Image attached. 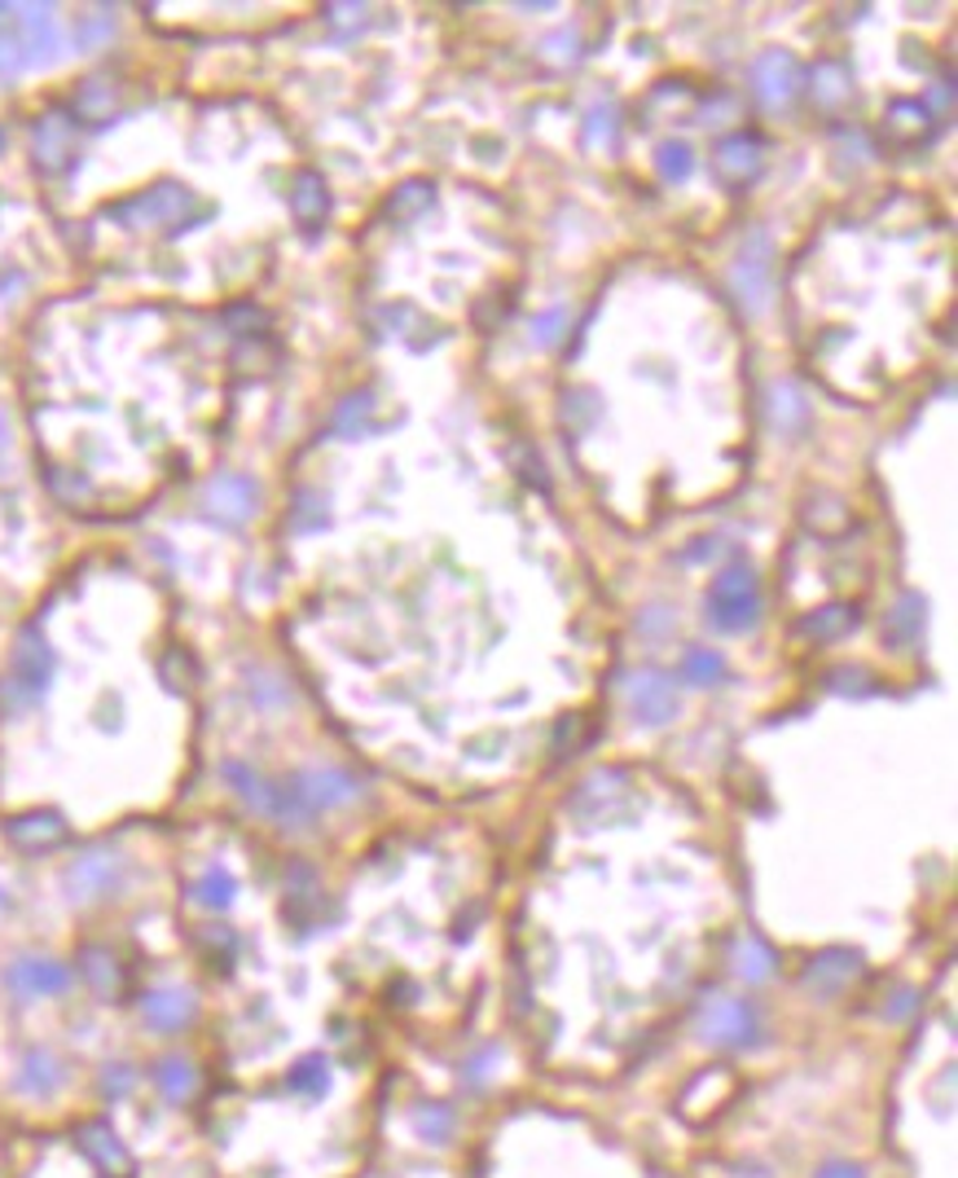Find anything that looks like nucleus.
Instances as JSON below:
<instances>
[{
	"label": "nucleus",
	"mask_w": 958,
	"mask_h": 1178,
	"mask_svg": "<svg viewBox=\"0 0 958 1178\" xmlns=\"http://www.w3.org/2000/svg\"><path fill=\"white\" fill-rule=\"evenodd\" d=\"M709 616L721 633H747L761 616V593H756V577L752 568L734 563L717 577V586L709 589Z\"/></svg>",
	"instance_id": "f257e3e1"
},
{
	"label": "nucleus",
	"mask_w": 958,
	"mask_h": 1178,
	"mask_svg": "<svg viewBox=\"0 0 958 1178\" xmlns=\"http://www.w3.org/2000/svg\"><path fill=\"white\" fill-rule=\"evenodd\" d=\"M700 1038L721 1052H747L761 1043V1016L743 998H713L700 1016Z\"/></svg>",
	"instance_id": "f03ea898"
},
{
	"label": "nucleus",
	"mask_w": 958,
	"mask_h": 1178,
	"mask_svg": "<svg viewBox=\"0 0 958 1178\" xmlns=\"http://www.w3.org/2000/svg\"><path fill=\"white\" fill-rule=\"evenodd\" d=\"M120 880H123V857L115 853V849H84L75 862H71V871H67V893L75 897V902H98V897H106V893H115L120 888Z\"/></svg>",
	"instance_id": "7ed1b4c3"
},
{
	"label": "nucleus",
	"mask_w": 958,
	"mask_h": 1178,
	"mask_svg": "<svg viewBox=\"0 0 958 1178\" xmlns=\"http://www.w3.org/2000/svg\"><path fill=\"white\" fill-rule=\"evenodd\" d=\"M49 678H53V651H49V642H44L35 629H27V633L18 638V647H13V678H9L4 687L22 691V700L35 704L40 691L49 687Z\"/></svg>",
	"instance_id": "20e7f679"
},
{
	"label": "nucleus",
	"mask_w": 958,
	"mask_h": 1178,
	"mask_svg": "<svg viewBox=\"0 0 958 1178\" xmlns=\"http://www.w3.org/2000/svg\"><path fill=\"white\" fill-rule=\"evenodd\" d=\"M291 788L299 792V801H304L313 814H322V810H344V805H353V801L360 796V783L348 774V770H304V774L291 779Z\"/></svg>",
	"instance_id": "39448f33"
},
{
	"label": "nucleus",
	"mask_w": 958,
	"mask_h": 1178,
	"mask_svg": "<svg viewBox=\"0 0 958 1178\" xmlns=\"http://www.w3.org/2000/svg\"><path fill=\"white\" fill-rule=\"evenodd\" d=\"M4 985L18 994V998H49V994H62L71 985V972L58 963V958H44V954H22L9 963L4 972Z\"/></svg>",
	"instance_id": "423d86ee"
},
{
	"label": "nucleus",
	"mask_w": 958,
	"mask_h": 1178,
	"mask_svg": "<svg viewBox=\"0 0 958 1178\" xmlns=\"http://www.w3.org/2000/svg\"><path fill=\"white\" fill-rule=\"evenodd\" d=\"M770 255H774V246H770V237L765 234H756V237H747V246H743V255L734 260V291H738V299L752 308V313H761L765 304H770Z\"/></svg>",
	"instance_id": "0eeeda50"
},
{
	"label": "nucleus",
	"mask_w": 958,
	"mask_h": 1178,
	"mask_svg": "<svg viewBox=\"0 0 958 1178\" xmlns=\"http://www.w3.org/2000/svg\"><path fill=\"white\" fill-rule=\"evenodd\" d=\"M752 89H756V98H761L765 106H783V102L801 89V62H796L792 53H783V49L756 58V67H752Z\"/></svg>",
	"instance_id": "6e6552de"
},
{
	"label": "nucleus",
	"mask_w": 958,
	"mask_h": 1178,
	"mask_svg": "<svg viewBox=\"0 0 958 1178\" xmlns=\"http://www.w3.org/2000/svg\"><path fill=\"white\" fill-rule=\"evenodd\" d=\"M4 835H9V844L22 849V853H49V849H58V844L67 840V823H62V814H53V810H31V814L9 819V823H4Z\"/></svg>",
	"instance_id": "1a4fd4ad"
},
{
	"label": "nucleus",
	"mask_w": 958,
	"mask_h": 1178,
	"mask_svg": "<svg viewBox=\"0 0 958 1178\" xmlns=\"http://www.w3.org/2000/svg\"><path fill=\"white\" fill-rule=\"evenodd\" d=\"M677 708H682L677 691L664 678H655V673L638 678L633 691H629V712H633L638 725H669L677 717Z\"/></svg>",
	"instance_id": "9d476101"
},
{
	"label": "nucleus",
	"mask_w": 958,
	"mask_h": 1178,
	"mask_svg": "<svg viewBox=\"0 0 958 1178\" xmlns=\"http://www.w3.org/2000/svg\"><path fill=\"white\" fill-rule=\"evenodd\" d=\"M71 141H75V128H71V115L53 111L35 123L31 132V150H35V163L44 172H67L71 167Z\"/></svg>",
	"instance_id": "9b49d317"
},
{
	"label": "nucleus",
	"mask_w": 958,
	"mask_h": 1178,
	"mask_svg": "<svg viewBox=\"0 0 958 1178\" xmlns=\"http://www.w3.org/2000/svg\"><path fill=\"white\" fill-rule=\"evenodd\" d=\"M259 506V488L246 475H225L207 488V515H216L221 524H246Z\"/></svg>",
	"instance_id": "f8f14e48"
},
{
	"label": "nucleus",
	"mask_w": 958,
	"mask_h": 1178,
	"mask_svg": "<svg viewBox=\"0 0 958 1178\" xmlns=\"http://www.w3.org/2000/svg\"><path fill=\"white\" fill-rule=\"evenodd\" d=\"M862 972V954L857 949H823V954H814L809 958V967H805V985L818 994V998H832V994H839L853 976Z\"/></svg>",
	"instance_id": "ddd939ff"
},
{
	"label": "nucleus",
	"mask_w": 958,
	"mask_h": 1178,
	"mask_svg": "<svg viewBox=\"0 0 958 1178\" xmlns=\"http://www.w3.org/2000/svg\"><path fill=\"white\" fill-rule=\"evenodd\" d=\"M80 1148H84V1157H89L106 1178L132 1175V1157H128V1148L120 1144V1135H115L106 1121H89V1126H80Z\"/></svg>",
	"instance_id": "4468645a"
},
{
	"label": "nucleus",
	"mask_w": 958,
	"mask_h": 1178,
	"mask_svg": "<svg viewBox=\"0 0 958 1178\" xmlns=\"http://www.w3.org/2000/svg\"><path fill=\"white\" fill-rule=\"evenodd\" d=\"M194 994L185 989H154L145 1003H141V1020L154 1029V1034H181L190 1020H194Z\"/></svg>",
	"instance_id": "2eb2a0df"
},
{
	"label": "nucleus",
	"mask_w": 958,
	"mask_h": 1178,
	"mask_svg": "<svg viewBox=\"0 0 958 1178\" xmlns=\"http://www.w3.org/2000/svg\"><path fill=\"white\" fill-rule=\"evenodd\" d=\"M761 172V145L747 132H734L717 145V176L725 185H747Z\"/></svg>",
	"instance_id": "dca6fc26"
},
{
	"label": "nucleus",
	"mask_w": 958,
	"mask_h": 1178,
	"mask_svg": "<svg viewBox=\"0 0 958 1178\" xmlns=\"http://www.w3.org/2000/svg\"><path fill=\"white\" fill-rule=\"evenodd\" d=\"M13 1086H18L27 1099H49V1095L62 1086V1064H58V1056H53V1052L35 1047V1052H27V1056H22Z\"/></svg>",
	"instance_id": "f3484780"
},
{
	"label": "nucleus",
	"mask_w": 958,
	"mask_h": 1178,
	"mask_svg": "<svg viewBox=\"0 0 958 1178\" xmlns=\"http://www.w3.org/2000/svg\"><path fill=\"white\" fill-rule=\"evenodd\" d=\"M190 207V194L181 190V185H172V181H163V185H154L150 194H141L136 203H128V207H115V216H123V221H172L176 212H185Z\"/></svg>",
	"instance_id": "a211bd4d"
},
{
	"label": "nucleus",
	"mask_w": 958,
	"mask_h": 1178,
	"mask_svg": "<svg viewBox=\"0 0 958 1178\" xmlns=\"http://www.w3.org/2000/svg\"><path fill=\"white\" fill-rule=\"evenodd\" d=\"M22 44H18V53L27 58V62H53L58 58V31H53V9L49 4H35V9H22Z\"/></svg>",
	"instance_id": "6ab92c4d"
},
{
	"label": "nucleus",
	"mask_w": 958,
	"mask_h": 1178,
	"mask_svg": "<svg viewBox=\"0 0 958 1178\" xmlns=\"http://www.w3.org/2000/svg\"><path fill=\"white\" fill-rule=\"evenodd\" d=\"M291 212H295V221L308 225V230H317V225L326 221V212H330V190H326V181H322L317 172H299V176H295Z\"/></svg>",
	"instance_id": "aec40b11"
},
{
	"label": "nucleus",
	"mask_w": 958,
	"mask_h": 1178,
	"mask_svg": "<svg viewBox=\"0 0 958 1178\" xmlns=\"http://www.w3.org/2000/svg\"><path fill=\"white\" fill-rule=\"evenodd\" d=\"M221 779L238 792L242 801L255 810V814H268L273 819V805H277V783H268V779H259L255 770H246L242 761H230L225 770H221Z\"/></svg>",
	"instance_id": "412c9836"
},
{
	"label": "nucleus",
	"mask_w": 958,
	"mask_h": 1178,
	"mask_svg": "<svg viewBox=\"0 0 958 1178\" xmlns=\"http://www.w3.org/2000/svg\"><path fill=\"white\" fill-rule=\"evenodd\" d=\"M615 792H624V774H594L581 792H577V801H572V814L577 819H585V823H594V819H602V810L611 805V801H620Z\"/></svg>",
	"instance_id": "4be33fe9"
},
{
	"label": "nucleus",
	"mask_w": 958,
	"mask_h": 1178,
	"mask_svg": "<svg viewBox=\"0 0 958 1178\" xmlns=\"http://www.w3.org/2000/svg\"><path fill=\"white\" fill-rule=\"evenodd\" d=\"M770 418L787 436H796L809 423V405H805V396H801L796 383H774V392H770Z\"/></svg>",
	"instance_id": "5701e85b"
},
{
	"label": "nucleus",
	"mask_w": 958,
	"mask_h": 1178,
	"mask_svg": "<svg viewBox=\"0 0 958 1178\" xmlns=\"http://www.w3.org/2000/svg\"><path fill=\"white\" fill-rule=\"evenodd\" d=\"M154 1086L163 1090V1099H172V1104H185V1099L198 1090V1073H194V1064H190V1060H181V1056H167V1060L154 1064Z\"/></svg>",
	"instance_id": "b1692460"
},
{
	"label": "nucleus",
	"mask_w": 958,
	"mask_h": 1178,
	"mask_svg": "<svg viewBox=\"0 0 958 1178\" xmlns=\"http://www.w3.org/2000/svg\"><path fill=\"white\" fill-rule=\"evenodd\" d=\"M924 620H928V602H924L919 593H906V598L888 611V633H884V638H888L893 647H906V642L919 638Z\"/></svg>",
	"instance_id": "393cba45"
},
{
	"label": "nucleus",
	"mask_w": 958,
	"mask_h": 1178,
	"mask_svg": "<svg viewBox=\"0 0 958 1178\" xmlns=\"http://www.w3.org/2000/svg\"><path fill=\"white\" fill-rule=\"evenodd\" d=\"M80 972L98 994H115L120 989V958L106 945H84L80 949Z\"/></svg>",
	"instance_id": "a878e982"
},
{
	"label": "nucleus",
	"mask_w": 958,
	"mask_h": 1178,
	"mask_svg": "<svg viewBox=\"0 0 958 1178\" xmlns=\"http://www.w3.org/2000/svg\"><path fill=\"white\" fill-rule=\"evenodd\" d=\"M853 624H857V607H853V602H832V607L809 611L801 629H805L809 638H818V642H832V638H844Z\"/></svg>",
	"instance_id": "bb28decb"
},
{
	"label": "nucleus",
	"mask_w": 958,
	"mask_h": 1178,
	"mask_svg": "<svg viewBox=\"0 0 958 1178\" xmlns=\"http://www.w3.org/2000/svg\"><path fill=\"white\" fill-rule=\"evenodd\" d=\"M234 897H238V880H234L225 866H212V871H203V875H198V884H194V902H198L203 911H230V906H234Z\"/></svg>",
	"instance_id": "cd10ccee"
},
{
	"label": "nucleus",
	"mask_w": 958,
	"mask_h": 1178,
	"mask_svg": "<svg viewBox=\"0 0 958 1178\" xmlns=\"http://www.w3.org/2000/svg\"><path fill=\"white\" fill-rule=\"evenodd\" d=\"M115 106H120V93H115L111 80H89V84H80L75 115L84 119V123H106V119L115 115Z\"/></svg>",
	"instance_id": "c85d7f7f"
},
{
	"label": "nucleus",
	"mask_w": 958,
	"mask_h": 1178,
	"mask_svg": "<svg viewBox=\"0 0 958 1178\" xmlns=\"http://www.w3.org/2000/svg\"><path fill=\"white\" fill-rule=\"evenodd\" d=\"M730 963H734V972H738L743 981H752V985H761V981L774 976V954H770V945L756 942V937H743V942L734 945Z\"/></svg>",
	"instance_id": "c756f323"
},
{
	"label": "nucleus",
	"mask_w": 958,
	"mask_h": 1178,
	"mask_svg": "<svg viewBox=\"0 0 958 1178\" xmlns=\"http://www.w3.org/2000/svg\"><path fill=\"white\" fill-rule=\"evenodd\" d=\"M431 199H436V185L431 181H405L396 194H391V203H387V216L391 221H414L418 212H427L431 207Z\"/></svg>",
	"instance_id": "7c9ffc66"
},
{
	"label": "nucleus",
	"mask_w": 958,
	"mask_h": 1178,
	"mask_svg": "<svg viewBox=\"0 0 958 1178\" xmlns=\"http://www.w3.org/2000/svg\"><path fill=\"white\" fill-rule=\"evenodd\" d=\"M814 89H818V93H814L818 106H823V111H836V106H844L853 80H848V71H844L839 62H818V67H814Z\"/></svg>",
	"instance_id": "2f4dec72"
},
{
	"label": "nucleus",
	"mask_w": 958,
	"mask_h": 1178,
	"mask_svg": "<svg viewBox=\"0 0 958 1178\" xmlns=\"http://www.w3.org/2000/svg\"><path fill=\"white\" fill-rule=\"evenodd\" d=\"M888 128H893L901 141H919L924 128H932V106H919V102H893V106H888Z\"/></svg>",
	"instance_id": "473e14b6"
},
{
	"label": "nucleus",
	"mask_w": 958,
	"mask_h": 1178,
	"mask_svg": "<svg viewBox=\"0 0 958 1178\" xmlns=\"http://www.w3.org/2000/svg\"><path fill=\"white\" fill-rule=\"evenodd\" d=\"M721 678H725V660H721L717 651H691L686 660H682V682L686 687H717Z\"/></svg>",
	"instance_id": "72a5a7b5"
},
{
	"label": "nucleus",
	"mask_w": 958,
	"mask_h": 1178,
	"mask_svg": "<svg viewBox=\"0 0 958 1178\" xmlns=\"http://www.w3.org/2000/svg\"><path fill=\"white\" fill-rule=\"evenodd\" d=\"M369 405H374V396H369V392H353V396H344V400H339V409H335V418H330V431H335V436H357L360 427H365V418H369Z\"/></svg>",
	"instance_id": "f704fd0d"
},
{
	"label": "nucleus",
	"mask_w": 958,
	"mask_h": 1178,
	"mask_svg": "<svg viewBox=\"0 0 958 1178\" xmlns=\"http://www.w3.org/2000/svg\"><path fill=\"white\" fill-rule=\"evenodd\" d=\"M326 1086H330V1064L322 1060V1056H308V1060H299L291 1068V1090H299V1095H326Z\"/></svg>",
	"instance_id": "c9c22d12"
},
{
	"label": "nucleus",
	"mask_w": 958,
	"mask_h": 1178,
	"mask_svg": "<svg viewBox=\"0 0 958 1178\" xmlns=\"http://www.w3.org/2000/svg\"><path fill=\"white\" fill-rule=\"evenodd\" d=\"M655 163H660V176L664 181H686L691 176V145L686 141H664L655 150Z\"/></svg>",
	"instance_id": "e433bc0d"
},
{
	"label": "nucleus",
	"mask_w": 958,
	"mask_h": 1178,
	"mask_svg": "<svg viewBox=\"0 0 958 1178\" xmlns=\"http://www.w3.org/2000/svg\"><path fill=\"white\" fill-rule=\"evenodd\" d=\"M414 1130H418V1139H427V1144H445L449 1135H453V1113L449 1108H418L414 1113Z\"/></svg>",
	"instance_id": "4c0bfd02"
},
{
	"label": "nucleus",
	"mask_w": 958,
	"mask_h": 1178,
	"mask_svg": "<svg viewBox=\"0 0 958 1178\" xmlns=\"http://www.w3.org/2000/svg\"><path fill=\"white\" fill-rule=\"evenodd\" d=\"M563 418H568L577 431L594 427V423H599V396H594V392H568V396H563Z\"/></svg>",
	"instance_id": "58836bf2"
},
{
	"label": "nucleus",
	"mask_w": 958,
	"mask_h": 1178,
	"mask_svg": "<svg viewBox=\"0 0 958 1178\" xmlns=\"http://www.w3.org/2000/svg\"><path fill=\"white\" fill-rule=\"evenodd\" d=\"M563 331H568V308H546V313L532 322V339H537V348H554V344L563 339Z\"/></svg>",
	"instance_id": "ea45409f"
},
{
	"label": "nucleus",
	"mask_w": 958,
	"mask_h": 1178,
	"mask_svg": "<svg viewBox=\"0 0 958 1178\" xmlns=\"http://www.w3.org/2000/svg\"><path fill=\"white\" fill-rule=\"evenodd\" d=\"M251 700L259 708H277V704H286L291 695H286V682L282 678H273V673H251Z\"/></svg>",
	"instance_id": "a19ab883"
},
{
	"label": "nucleus",
	"mask_w": 958,
	"mask_h": 1178,
	"mask_svg": "<svg viewBox=\"0 0 958 1178\" xmlns=\"http://www.w3.org/2000/svg\"><path fill=\"white\" fill-rule=\"evenodd\" d=\"M111 31H115L111 13H98V18L80 22V31H75V44H80V49H98L102 40H111Z\"/></svg>",
	"instance_id": "79ce46f5"
},
{
	"label": "nucleus",
	"mask_w": 958,
	"mask_h": 1178,
	"mask_svg": "<svg viewBox=\"0 0 958 1178\" xmlns=\"http://www.w3.org/2000/svg\"><path fill=\"white\" fill-rule=\"evenodd\" d=\"M492 1064H497V1047H479L476 1056L462 1064V1081H467V1086H483Z\"/></svg>",
	"instance_id": "37998d69"
},
{
	"label": "nucleus",
	"mask_w": 958,
	"mask_h": 1178,
	"mask_svg": "<svg viewBox=\"0 0 958 1178\" xmlns=\"http://www.w3.org/2000/svg\"><path fill=\"white\" fill-rule=\"evenodd\" d=\"M299 501H304V506H299V519H291V524H295L299 532H308V528H322V524H326V501H322L317 492H304Z\"/></svg>",
	"instance_id": "c03bdc74"
},
{
	"label": "nucleus",
	"mask_w": 958,
	"mask_h": 1178,
	"mask_svg": "<svg viewBox=\"0 0 958 1178\" xmlns=\"http://www.w3.org/2000/svg\"><path fill=\"white\" fill-rule=\"evenodd\" d=\"M541 53H550L554 62H572V58L581 53V40H577L572 31H563V35H550V40L541 44Z\"/></svg>",
	"instance_id": "a18cd8bd"
},
{
	"label": "nucleus",
	"mask_w": 958,
	"mask_h": 1178,
	"mask_svg": "<svg viewBox=\"0 0 958 1178\" xmlns=\"http://www.w3.org/2000/svg\"><path fill=\"white\" fill-rule=\"evenodd\" d=\"M915 1007H919V994H915V989H897V994L888 998L884 1016H888V1020H910V1016H915Z\"/></svg>",
	"instance_id": "49530a36"
},
{
	"label": "nucleus",
	"mask_w": 958,
	"mask_h": 1178,
	"mask_svg": "<svg viewBox=\"0 0 958 1178\" xmlns=\"http://www.w3.org/2000/svg\"><path fill=\"white\" fill-rule=\"evenodd\" d=\"M102 1077H106V1081H102V1090H106L111 1099H120V1095H128V1090H132V1068H128V1064H111Z\"/></svg>",
	"instance_id": "de8ad7c7"
},
{
	"label": "nucleus",
	"mask_w": 958,
	"mask_h": 1178,
	"mask_svg": "<svg viewBox=\"0 0 958 1178\" xmlns=\"http://www.w3.org/2000/svg\"><path fill=\"white\" fill-rule=\"evenodd\" d=\"M607 136H615V111H611V106H599V111L590 115V141L599 145V141H607Z\"/></svg>",
	"instance_id": "09e8293b"
},
{
	"label": "nucleus",
	"mask_w": 958,
	"mask_h": 1178,
	"mask_svg": "<svg viewBox=\"0 0 958 1178\" xmlns=\"http://www.w3.org/2000/svg\"><path fill=\"white\" fill-rule=\"evenodd\" d=\"M572 743H581V717H568V721L559 725V743H554V756H568V752H572Z\"/></svg>",
	"instance_id": "8fccbe9b"
},
{
	"label": "nucleus",
	"mask_w": 958,
	"mask_h": 1178,
	"mask_svg": "<svg viewBox=\"0 0 958 1178\" xmlns=\"http://www.w3.org/2000/svg\"><path fill=\"white\" fill-rule=\"evenodd\" d=\"M514 467L523 471V479H528L532 488H546V467H537V463L528 458V449H519V454H514Z\"/></svg>",
	"instance_id": "3c124183"
},
{
	"label": "nucleus",
	"mask_w": 958,
	"mask_h": 1178,
	"mask_svg": "<svg viewBox=\"0 0 958 1178\" xmlns=\"http://www.w3.org/2000/svg\"><path fill=\"white\" fill-rule=\"evenodd\" d=\"M814 1178H866V1175H862L853 1161H827Z\"/></svg>",
	"instance_id": "603ef678"
},
{
	"label": "nucleus",
	"mask_w": 958,
	"mask_h": 1178,
	"mask_svg": "<svg viewBox=\"0 0 958 1178\" xmlns=\"http://www.w3.org/2000/svg\"><path fill=\"white\" fill-rule=\"evenodd\" d=\"M18 58H22V53H18V44H13V40H0V80L18 71Z\"/></svg>",
	"instance_id": "864d4df0"
},
{
	"label": "nucleus",
	"mask_w": 958,
	"mask_h": 1178,
	"mask_svg": "<svg viewBox=\"0 0 958 1178\" xmlns=\"http://www.w3.org/2000/svg\"><path fill=\"white\" fill-rule=\"evenodd\" d=\"M709 546H717V537H700V541L686 550V563H704V559H709Z\"/></svg>",
	"instance_id": "5fc2aeb1"
},
{
	"label": "nucleus",
	"mask_w": 958,
	"mask_h": 1178,
	"mask_svg": "<svg viewBox=\"0 0 958 1178\" xmlns=\"http://www.w3.org/2000/svg\"><path fill=\"white\" fill-rule=\"evenodd\" d=\"M832 687H866V673H853V669L832 673Z\"/></svg>",
	"instance_id": "6e6d98bb"
},
{
	"label": "nucleus",
	"mask_w": 958,
	"mask_h": 1178,
	"mask_svg": "<svg viewBox=\"0 0 958 1178\" xmlns=\"http://www.w3.org/2000/svg\"><path fill=\"white\" fill-rule=\"evenodd\" d=\"M4 13H9V9H4V4H0V18H4Z\"/></svg>",
	"instance_id": "4d7b16f0"
},
{
	"label": "nucleus",
	"mask_w": 958,
	"mask_h": 1178,
	"mask_svg": "<svg viewBox=\"0 0 958 1178\" xmlns=\"http://www.w3.org/2000/svg\"><path fill=\"white\" fill-rule=\"evenodd\" d=\"M0 911H4V893H0Z\"/></svg>",
	"instance_id": "13d9d810"
},
{
	"label": "nucleus",
	"mask_w": 958,
	"mask_h": 1178,
	"mask_svg": "<svg viewBox=\"0 0 958 1178\" xmlns=\"http://www.w3.org/2000/svg\"><path fill=\"white\" fill-rule=\"evenodd\" d=\"M0 145H4V136H0Z\"/></svg>",
	"instance_id": "bf43d9fd"
}]
</instances>
